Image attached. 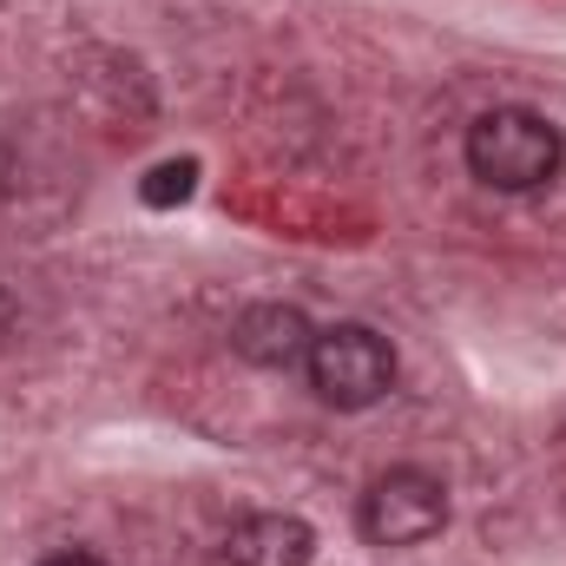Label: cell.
I'll return each instance as SVG.
<instances>
[{
    "mask_svg": "<svg viewBox=\"0 0 566 566\" xmlns=\"http://www.w3.org/2000/svg\"><path fill=\"white\" fill-rule=\"evenodd\" d=\"M461 158H468V171H474L488 191L527 198V191H547V185L560 178L566 133L547 113H534V106H494V113H481V119L468 126Z\"/></svg>",
    "mask_w": 566,
    "mask_h": 566,
    "instance_id": "cell-1",
    "label": "cell"
},
{
    "mask_svg": "<svg viewBox=\"0 0 566 566\" xmlns=\"http://www.w3.org/2000/svg\"><path fill=\"white\" fill-rule=\"evenodd\" d=\"M303 376H310L316 402H329V409H349V416H356V409H376V402L396 389L402 363H396L389 336H376L369 323H336V329H316Z\"/></svg>",
    "mask_w": 566,
    "mask_h": 566,
    "instance_id": "cell-2",
    "label": "cell"
},
{
    "mask_svg": "<svg viewBox=\"0 0 566 566\" xmlns=\"http://www.w3.org/2000/svg\"><path fill=\"white\" fill-rule=\"evenodd\" d=\"M356 527L369 547H422L448 527V488L428 474V468H389L369 481L363 507H356Z\"/></svg>",
    "mask_w": 566,
    "mask_h": 566,
    "instance_id": "cell-3",
    "label": "cell"
},
{
    "mask_svg": "<svg viewBox=\"0 0 566 566\" xmlns=\"http://www.w3.org/2000/svg\"><path fill=\"white\" fill-rule=\"evenodd\" d=\"M310 343H316V329H310V316L303 310H290V303H251L238 323H231V349L251 363V369H303L310 363Z\"/></svg>",
    "mask_w": 566,
    "mask_h": 566,
    "instance_id": "cell-4",
    "label": "cell"
},
{
    "mask_svg": "<svg viewBox=\"0 0 566 566\" xmlns=\"http://www.w3.org/2000/svg\"><path fill=\"white\" fill-rule=\"evenodd\" d=\"M231 566H310L316 560V534L296 514H244L224 541Z\"/></svg>",
    "mask_w": 566,
    "mask_h": 566,
    "instance_id": "cell-5",
    "label": "cell"
},
{
    "mask_svg": "<svg viewBox=\"0 0 566 566\" xmlns=\"http://www.w3.org/2000/svg\"><path fill=\"white\" fill-rule=\"evenodd\" d=\"M198 191V158H165V165H151L139 178V198L151 211H171V205H185Z\"/></svg>",
    "mask_w": 566,
    "mask_h": 566,
    "instance_id": "cell-6",
    "label": "cell"
},
{
    "mask_svg": "<svg viewBox=\"0 0 566 566\" xmlns=\"http://www.w3.org/2000/svg\"><path fill=\"white\" fill-rule=\"evenodd\" d=\"M40 566H106V560H93V554H53V560H40Z\"/></svg>",
    "mask_w": 566,
    "mask_h": 566,
    "instance_id": "cell-7",
    "label": "cell"
}]
</instances>
